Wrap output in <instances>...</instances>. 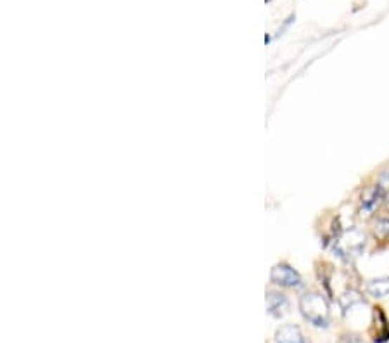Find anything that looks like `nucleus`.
Returning <instances> with one entry per match:
<instances>
[{
  "label": "nucleus",
  "instance_id": "obj_8",
  "mask_svg": "<svg viewBox=\"0 0 389 343\" xmlns=\"http://www.w3.org/2000/svg\"><path fill=\"white\" fill-rule=\"evenodd\" d=\"M374 236L379 241H386L389 238V217H383L374 226Z\"/></svg>",
  "mask_w": 389,
  "mask_h": 343
},
{
  "label": "nucleus",
  "instance_id": "obj_6",
  "mask_svg": "<svg viewBox=\"0 0 389 343\" xmlns=\"http://www.w3.org/2000/svg\"><path fill=\"white\" fill-rule=\"evenodd\" d=\"M383 198H386V196H384L383 193L377 189V186L374 189H370V191H367L364 200H362V215L372 214V212L376 210L377 207H379V203H381V200H383Z\"/></svg>",
  "mask_w": 389,
  "mask_h": 343
},
{
  "label": "nucleus",
  "instance_id": "obj_4",
  "mask_svg": "<svg viewBox=\"0 0 389 343\" xmlns=\"http://www.w3.org/2000/svg\"><path fill=\"white\" fill-rule=\"evenodd\" d=\"M289 298L280 292H268L267 293V311L272 318H284L289 312Z\"/></svg>",
  "mask_w": 389,
  "mask_h": 343
},
{
  "label": "nucleus",
  "instance_id": "obj_1",
  "mask_svg": "<svg viewBox=\"0 0 389 343\" xmlns=\"http://www.w3.org/2000/svg\"><path fill=\"white\" fill-rule=\"evenodd\" d=\"M299 311L303 318L317 328H327L331 324V307L320 293H306L299 298Z\"/></svg>",
  "mask_w": 389,
  "mask_h": 343
},
{
  "label": "nucleus",
  "instance_id": "obj_10",
  "mask_svg": "<svg viewBox=\"0 0 389 343\" xmlns=\"http://www.w3.org/2000/svg\"><path fill=\"white\" fill-rule=\"evenodd\" d=\"M339 343H364L360 337H357V335H346V337H343Z\"/></svg>",
  "mask_w": 389,
  "mask_h": 343
},
{
  "label": "nucleus",
  "instance_id": "obj_9",
  "mask_svg": "<svg viewBox=\"0 0 389 343\" xmlns=\"http://www.w3.org/2000/svg\"><path fill=\"white\" fill-rule=\"evenodd\" d=\"M377 189H379L381 193H383L384 196L389 195V170H384L383 174L379 175V179H377Z\"/></svg>",
  "mask_w": 389,
  "mask_h": 343
},
{
  "label": "nucleus",
  "instance_id": "obj_5",
  "mask_svg": "<svg viewBox=\"0 0 389 343\" xmlns=\"http://www.w3.org/2000/svg\"><path fill=\"white\" fill-rule=\"evenodd\" d=\"M275 343H306L296 324H284L277 330Z\"/></svg>",
  "mask_w": 389,
  "mask_h": 343
},
{
  "label": "nucleus",
  "instance_id": "obj_3",
  "mask_svg": "<svg viewBox=\"0 0 389 343\" xmlns=\"http://www.w3.org/2000/svg\"><path fill=\"white\" fill-rule=\"evenodd\" d=\"M270 281L280 288H299L303 285L301 276L287 264H277L270 272Z\"/></svg>",
  "mask_w": 389,
  "mask_h": 343
},
{
  "label": "nucleus",
  "instance_id": "obj_11",
  "mask_svg": "<svg viewBox=\"0 0 389 343\" xmlns=\"http://www.w3.org/2000/svg\"><path fill=\"white\" fill-rule=\"evenodd\" d=\"M386 208L389 210V195L386 196Z\"/></svg>",
  "mask_w": 389,
  "mask_h": 343
},
{
  "label": "nucleus",
  "instance_id": "obj_2",
  "mask_svg": "<svg viewBox=\"0 0 389 343\" xmlns=\"http://www.w3.org/2000/svg\"><path fill=\"white\" fill-rule=\"evenodd\" d=\"M365 248V234L357 227L344 231L341 236L334 241V252L343 259L360 255L362 250Z\"/></svg>",
  "mask_w": 389,
  "mask_h": 343
},
{
  "label": "nucleus",
  "instance_id": "obj_7",
  "mask_svg": "<svg viewBox=\"0 0 389 343\" xmlns=\"http://www.w3.org/2000/svg\"><path fill=\"white\" fill-rule=\"evenodd\" d=\"M367 293L374 298L389 297V276L372 279V281L367 283Z\"/></svg>",
  "mask_w": 389,
  "mask_h": 343
}]
</instances>
